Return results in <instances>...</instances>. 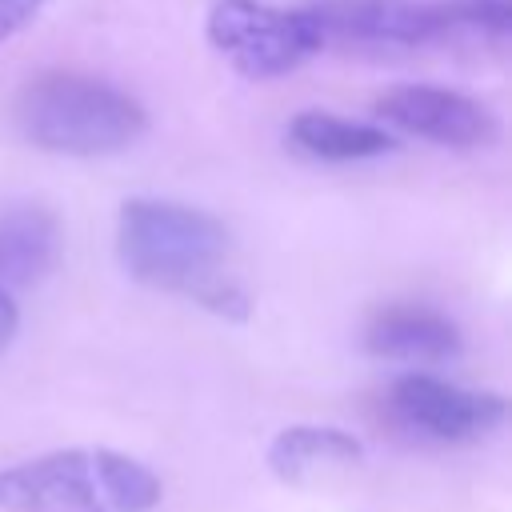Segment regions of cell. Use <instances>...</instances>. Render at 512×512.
<instances>
[{"mask_svg": "<svg viewBox=\"0 0 512 512\" xmlns=\"http://www.w3.org/2000/svg\"><path fill=\"white\" fill-rule=\"evenodd\" d=\"M228 248V228L192 204L136 196L116 216V252L132 280L184 292L212 312L244 316V296L220 272Z\"/></svg>", "mask_w": 512, "mask_h": 512, "instance_id": "6da1fadb", "label": "cell"}, {"mask_svg": "<svg viewBox=\"0 0 512 512\" xmlns=\"http://www.w3.org/2000/svg\"><path fill=\"white\" fill-rule=\"evenodd\" d=\"M156 472L112 448H60L0 472L4 512H152Z\"/></svg>", "mask_w": 512, "mask_h": 512, "instance_id": "7a4b0ae2", "label": "cell"}, {"mask_svg": "<svg viewBox=\"0 0 512 512\" xmlns=\"http://www.w3.org/2000/svg\"><path fill=\"white\" fill-rule=\"evenodd\" d=\"M16 124L44 152L112 156L144 136L148 116L140 100L108 80L80 72H44L20 88Z\"/></svg>", "mask_w": 512, "mask_h": 512, "instance_id": "3957f363", "label": "cell"}, {"mask_svg": "<svg viewBox=\"0 0 512 512\" xmlns=\"http://www.w3.org/2000/svg\"><path fill=\"white\" fill-rule=\"evenodd\" d=\"M208 40L248 80H272L316 56L324 44V28L308 8L220 0L208 16Z\"/></svg>", "mask_w": 512, "mask_h": 512, "instance_id": "277c9868", "label": "cell"}, {"mask_svg": "<svg viewBox=\"0 0 512 512\" xmlns=\"http://www.w3.org/2000/svg\"><path fill=\"white\" fill-rule=\"evenodd\" d=\"M388 412L404 432L436 444L480 440L504 420L500 392H472L424 372H408L388 388Z\"/></svg>", "mask_w": 512, "mask_h": 512, "instance_id": "5b68a950", "label": "cell"}, {"mask_svg": "<svg viewBox=\"0 0 512 512\" xmlns=\"http://www.w3.org/2000/svg\"><path fill=\"white\" fill-rule=\"evenodd\" d=\"M376 112L424 140L448 144V148H480L496 136V116L464 96V92H448V88H428V84H404L392 88L376 100Z\"/></svg>", "mask_w": 512, "mask_h": 512, "instance_id": "8992f818", "label": "cell"}, {"mask_svg": "<svg viewBox=\"0 0 512 512\" xmlns=\"http://www.w3.org/2000/svg\"><path fill=\"white\" fill-rule=\"evenodd\" d=\"M324 36L364 44H428L444 36L440 8L420 0H316L308 8Z\"/></svg>", "mask_w": 512, "mask_h": 512, "instance_id": "52a82bcc", "label": "cell"}, {"mask_svg": "<svg viewBox=\"0 0 512 512\" xmlns=\"http://www.w3.org/2000/svg\"><path fill=\"white\" fill-rule=\"evenodd\" d=\"M364 348L380 360H404V364H444L460 352L456 324L424 304H392L380 308L368 320Z\"/></svg>", "mask_w": 512, "mask_h": 512, "instance_id": "ba28073f", "label": "cell"}, {"mask_svg": "<svg viewBox=\"0 0 512 512\" xmlns=\"http://www.w3.org/2000/svg\"><path fill=\"white\" fill-rule=\"evenodd\" d=\"M64 248L56 212L44 204H4L0 208V284L24 288L44 280Z\"/></svg>", "mask_w": 512, "mask_h": 512, "instance_id": "9c48e42d", "label": "cell"}, {"mask_svg": "<svg viewBox=\"0 0 512 512\" xmlns=\"http://www.w3.org/2000/svg\"><path fill=\"white\" fill-rule=\"evenodd\" d=\"M364 460V448L344 428L292 424L268 444V468L284 484H308L324 472H344Z\"/></svg>", "mask_w": 512, "mask_h": 512, "instance_id": "30bf717a", "label": "cell"}, {"mask_svg": "<svg viewBox=\"0 0 512 512\" xmlns=\"http://www.w3.org/2000/svg\"><path fill=\"white\" fill-rule=\"evenodd\" d=\"M292 144L304 148L316 160H368V156H384L392 148V136L380 132L376 124H360V120H344L332 112H300L288 128Z\"/></svg>", "mask_w": 512, "mask_h": 512, "instance_id": "8fae6325", "label": "cell"}, {"mask_svg": "<svg viewBox=\"0 0 512 512\" xmlns=\"http://www.w3.org/2000/svg\"><path fill=\"white\" fill-rule=\"evenodd\" d=\"M436 8H440L444 32L472 28V32L504 36L512 28V0H440Z\"/></svg>", "mask_w": 512, "mask_h": 512, "instance_id": "7c38bea8", "label": "cell"}, {"mask_svg": "<svg viewBox=\"0 0 512 512\" xmlns=\"http://www.w3.org/2000/svg\"><path fill=\"white\" fill-rule=\"evenodd\" d=\"M40 8H44V0H0V40L28 28Z\"/></svg>", "mask_w": 512, "mask_h": 512, "instance_id": "4fadbf2b", "label": "cell"}, {"mask_svg": "<svg viewBox=\"0 0 512 512\" xmlns=\"http://www.w3.org/2000/svg\"><path fill=\"white\" fill-rule=\"evenodd\" d=\"M16 324H20V312H16V300L8 296V288L0 284V356L8 352L12 336H16Z\"/></svg>", "mask_w": 512, "mask_h": 512, "instance_id": "5bb4252c", "label": "cell"}]
</instances>
